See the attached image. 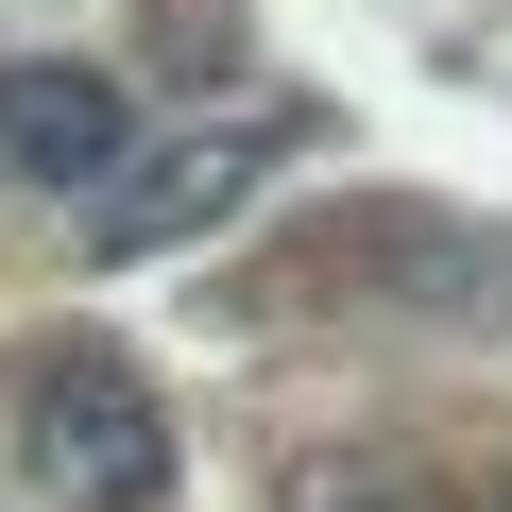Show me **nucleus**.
Wrapping results in <instances>:
<instances>
[{"mask_svg":"<svg viewBox=\"0 0 512 512\" xmlns=\"http://www.w3.org/2000/svg\"><path fill=\"white\" fill-rule=\"evenodd\" d=\"M18 461H35V495H69V512H171V410H154L103 342H69V359L18 393Z\"/></svg>","mask_w":512,"mask_h":512,"instance_id":"1","label":"nucleus"},{"mask_svg":"<svg viewBox=\"0 0 512 512\" xmlns=\"http://www.w3.org/2000/svg\"><path fill=\"white\" fill-rule=\"evenodd\" d=\"M0 171L52 188V205H103L137 171V86L86 69V52H18V69H0Z\"/></svg>","mask_w":512,"mask_h":512,"instance_id":"2","label":"nucleus"},{"mask_svg":"<svg viewBox=\"0 0 512 512\" xmlns=\"http://www.w3.org/2000/svg\"><path fill=\"white\" fill-rule=\"evenodd\" d=\"M291 154V120H222V137H171V154H137L120 188H103V256H171V239H205V222H239L256 205V171Z\"/></svg>","mask_w":512,"mask_h":512,"instance_id":"3","label":"nucleus"},{"mask_svg":"<svg viewBox=\"0 0 512 512\" xmlns=\"http://www.w3.org/2000/svg\"><path fill=\"white\" fill-rule=\"evenodd\" d=\"M308 512H376V495H359V478H308Z\"/></svg>","mask_w":512,"mask_h":512,"instance_id":"4","label":"nucleus"}]
</instances>
